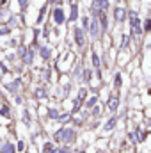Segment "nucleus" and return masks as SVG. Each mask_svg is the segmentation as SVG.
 <instances>
[{"label": "nucleus", "mask_w": 151, "mask_h": 153, "mask_svg": "<svg viewBox=\"0 0 151 153\" xmlns=\"http://www.w3.org/2000/svg\"><path fill=\"white\" fill-rule=\"evenodd\" d=\"M4 153H13V146L5 144V146H4Z\"/></svg>", "instance_id": "1"}]
</instances>
